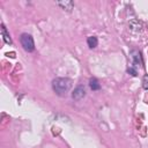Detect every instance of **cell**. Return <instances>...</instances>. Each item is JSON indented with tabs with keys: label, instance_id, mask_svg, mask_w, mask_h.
I'll list each match as a JSON object with an SVG mask.
<instances>
[{
	"label": "cell",
	"instance_id": "52a82bcc",
	"mask_svg": "<svg viewBox=\"0 0 148 148\" xmlns=\"http://www.w3.org/2000/svg\"><path fill=\"white\" fill-rule=\"evenodd\" d=\"M1 34H2V37H3V40L6 44H12V38L9 36V34L7 32V29L3 24H1Z\"/></svg>",
	"mask_w": 148,
	"mask_h": 148
},
{
	"label": "cell",
	"instance_id": "3957f363",
	"mask_svg": "<svg viewBox=\"0 0 148 148\" xmlns=\"http://www.w3.org/2000/svg\"><path fill=\"white\" fill-rule=\"evenodd\" d=\"M84 96H86V90H84V87H82V86H77L72 92V98L74 101H80Z\"/></svg>",
	"mask_w": 148,
	"mask_h": 148
},
{
	"label": "cell",
	"instance_id": "8fae6325",
	"mask_svg": "<svg viewBox=\"0 0 148 148\" xmlns=\"http://www.w3.org/2000/svg\"><path fill=\"white\" fill-rule=\"evenodd\" d=\"M127 72H128L131 75H133V76H136V69H135V68H133V67H130V68L127 69Z\"/></svg>",
	"mask_w": 148,
	"mask_h": 148
},
{
	"label": "cell",
	"instance_id": "5b68a950",
	"mask_svg": "<svg viewBox=\"0 0 148 148\" xmlns=\"http://www.w3.org/2000/svg\"><path fill=\"white\" fill-rule=\"evenodd\" d=\"M57 5L59 7H61L64 10H67V12H71L73 9V2L72 1H58Z\"/></svg>",
	"mask_w": 148,
	"mask_h": 148
},
{
	"label": "cell",
	"instance_id": "277c9868",
	"mask_svg": "<svg viewBox=\"0 0 148 148\" xmlns=\"http://www.w3.org/2000/svg\"><path fill=\"white\" fill-rule=\"evenodd\" d=\"M130 54H131V59H132V61L135 66H141L142 65V58H141V54H140L139 51L132 50Z\"/></svg>",
	"mask_w": 148,
	"mask_h": 148
},
{
	"label": "cell",
	"instance_id": "ba28073f",
	"mask_svg": "<svg viewBox=\"0 0 148 148\" xmlns=\"http://www.w3.org/2000/svg\"><path fill=\"white\" fill-rule=\"evenodd\" d=\"M87 43H88V46H89L90 49H94V47H96V46H97V44H98L97 37H95V36H90V37H88V39H87Z\"/></svg>",
	"mask_w": 148,
	"mask_h": 148
},
{
	"label": "cell",
	"instance_id": "8992f818",
	"mask_svg": "<svg viewBox=\"0 0 148 148\" xmlns=\"http://www.w3.org/2000/svg\"><path fill=\"white\" fill-rule=\"evenodd\" d=\"M128 25H130V28H131L132 30H134V31H141V29H142V24H141L138 20H132V21L128 23Z\"/></svg>",
	"mask_w": 148,
	"mask_h": 148
},
{
	"label": "cell",
	"instance_id": "9c48e42d",
	"mask_svg": "<svg viewBox=\"0 0 148 148\" xmlns=\"http://www.w3.org/2000/svg\"><path fill=\"white\" fill-rule=\"evenodd\" d=\"M89 86H90V89L91 90H98L101 88V84L98 83L97 79H95V77H92V79L89 80Z\"/></svg>",
	"mask_w": 148,
	"mask_h": 148
},
{
	"label": "cell",
	"instance_id": "6da1fadb",
	"mask_svg": "<svg viewBox=\"0 0 148 148\" xmlns=\"http://www.w3.org/2000/svg\"><path fill=\"white\" fill-rule=\"evenodd\" d=\"M72 87V81L67 77H57L52 81V89L58 96H65Z\"/></svg>",
	"mask_w": 148,
	"mask_h": 148
},
{
	"label": "cell",
	"instance_id": "7a4b0ae2",
	"mask_svg": "<svg viewBox=\"0 0 148 148\" xmlns=\"http://www.w3.org/2000/svg\"><path fill=\"white\" fill-rule=\"evenodd\" d=\"M20 42L22 47L27 51V52H32L35 50V42L31 35L29 34H22L20 37Z\"/></svg>",
	"mask_w": 148,
	"mask_h": 148
},
{
	"label": "cell",
	"instance_id": "30bf717a",
	"mask_svg": "<svg viewBox=\"0 0 148 148\" xmlns=\"http://www.w3.org/2000/svg\"><path fill=\"white\" fill-rule=\"evenodd\" d=\"M142 87L145 90H148V75H145L142 79Z\"/></svg>",
	"mask_w": 148,
	"mask_h": 148
}]
</instances>
